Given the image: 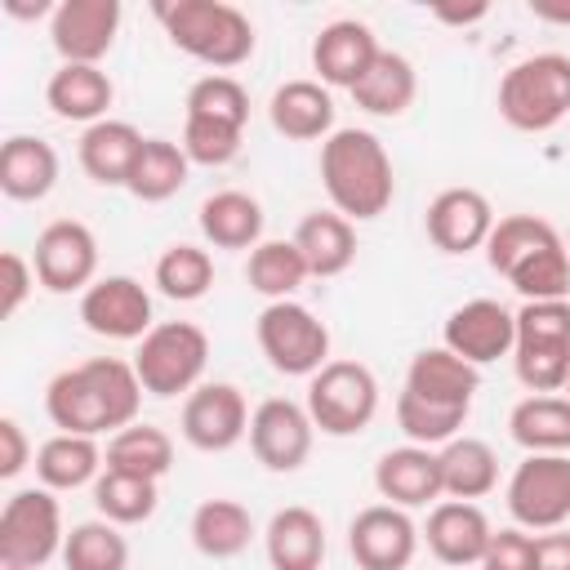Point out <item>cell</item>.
Returning a JSON list of instances; mask_svg holds the SVG:
<instances>
[{"label":"cell","instance_id":"6da1fadb","mask_svg":"<svg viewBox=\"0 0 570 570\" xmlns=\"http://www.w3.org/2000/svg\"><path fill=\"white\" fill-rule=\"evenodd\" d=\"M142 383L134 361L120 356H89L80 365H67L45 387V414L58 432L102 436L138 423Z\"/></svg>","mask_w":570,"mask_h":570},{"label":"cell","instance_id":"7a4b0ae2","mask_svg":"<svg viewBox=\"0 0 570 570\" xmlns=\"http://www.w3.org/2000/svg\"><path fill=\"white\" fill-rule=\"evenodd\" d=\"M485 263L525 303L570 298V249L566 236L539 214H503L485 240Z\"/></svg>","mask_w":570,"mask_h":570},{"label":"cell","instance_id":"3957f363","mask_svg":"<svg viewBox=\"0 0 570 570\" xmlns=\"http://www.w3.org/2000/svg\"><path fill=\"white\" fill-rule=\"evenodd\" d=\"M321 183H325L330 205L352 223L379 218L396 196L387 147L379 142V134L356 129V125L334 129L321 142Z\"/></svg>","mask_w":570,"mask_h":570},{"label":"cell","instance_id":"277c9868","mask_svg":"<svg viewBox=\"0 0 570 570\" xmlns=\"http://www.w3.org/2000/svg\"><path fill=\"white\" fill-rule=\"evenodd\" d=\"M151 9L174 49H183L187 58H196L223 76L232 67L249 62V53L258 45L249 13L227 0H156Z\"/></svg>","mask_w":570,"mask_h":570},{"label":"cell","instance_id":"5b68a950","mask_svg":"<svg viewBox=\"0 0 570 570\" xmlns=\"http://www.w3.org/2000/svg\"><path fill=\"white\" fill-rule=\"evenodd\" d=\"M499 116L521 134H548L570 116V53H530L499 80Z\"/></svg>","mask_w":570,"mask_h":570},{"label":"cell","instance_id":"8992f818","mask_svg":"<svg viewBox=\"0 0 570 570\" xmlns=\"http://www.w3.org/2000/svg\"><path fill=\"white\" fill-rule=\"evenodd\" d=\"M512 370H517L521 387L534 396L566 392V383H570V298L521 303Z\"/></svg>","mask_w":570,"mask_h":570},{"label":"cell","instance_id":"52a82bcc","mask_svg":"<svg viewBox=\"0 0 570 570\" xmlns=\"http://www.w3.org/2000/svg\"><path fill=\"white\" fill-rule=\"evenodd\" d=\"M209 365V334L191 321H160L134 352V370L147 396L196 392Z\"/></svg>","mask_w":570,"mask_h":570},{"label":"cell","instance_id":"ba28073f","mask_svg":"<svg viewBox=\"0 0 570 570\" xmlns=\"http://www.w3.org/2000/svg\"><path fill=\"white\" fill-rule=\"evenodd\" d=\"M307 414L325 436H356L379 414V379L361 361H330L307 379Z\"/></svg>","mask_w":570,"mask_h":570},{"label":"cell","instance_id":"9c48e42d","mask_svg":"<svg viewBox=\"0 0 570 570\" xmlns=\"http://www.w3.org/2000/svg\"><path fill=\"white\" fill-rule=\"evenodd\" d=\"M254 338H258V347L276 374L312 379L321 365H330V330L298 298L267 303L254 321Z\"/></svg>","mask_w":570,"mask_h":570},{"label":"cell","instance_id":"30bf717a","mask_svg":"<svg viewBox=\"0 0 570 570\" xmlns=\"http://www.w3.org/2000/svg\"><path fill=\"white\" fill-rule=\"evenodd\" d=\"M67 530H62V508L53 490L31 485L13 490L0 508V566H27L40 570L53 557H62Z\"/></svg>","mask_w":570,"mask_h":570},{"label":"cell","instance_id":"8fae6325","mask_svg":"<svg viewBox=\"0 0 570 570\" xmlns=\"http://www.w3.org/2000/svg\"><path fill=\"white\" fill-rule=\"evenodd\" d=\"M503 503L521 530H561L570 521V454H525L503 485Z\"/></svg>","mask_w":570,"mask_h":570},{"label":"cell","instance_id":"7c38bea8","mask_svg":"<svg viewBox=\"0 0 570 570\" xmlns=\"http://www.w3.org/2000/svg\"><path fill=\"white\" fill-rule=\"evenodd\" d=\"M31 267L49 294H85L98 281V236L80 218H53L36 236Z\"/></svg>","mask_w":570,"mask_h":570},{"label":"cell","instance_id":"4fadbf2b","mask_svg":"<svg viewBox=\"0 0 570 570\" xmlns=\"http://www.w3.org/2000/svg\"><path fill=\"white\" fill-rule=\"evenodd\" d=\"M423 530L396 503H370L347 525V552L356 570H410Z\"/></svg>","mask_w":570,"mask_h":570},{"label":"cell","instance_id":"5bb4252c","mask_svg":"<svg viewBox=\"0 0 570 570\" xmlns=\"http://www.w3.org/2000/svg\"><path fill=\"white\" fill-rule=\"evenodd\" d=\"M312 441H316V423L307 405L289 396H267L249 414V450L267 472H298L312 454Z\"/></svg>","mask_w":570,"mask_h":570},{"label":"cell","instance_id":"9a60e30c","mask_svg":"<svg viewBox=\"0 0 570 570\" xmlns=\"http://www.w3.org/2000/svg\"><path fill=\"white\" fill-rule=\"evenodd\" d=\"M80 321L98 338L116 343H142L151 334V294L134 276H98L80 294Z\"/></svg>","mask_w":570,"mask_h":570},{"label":"cell","instance_id":"2e32d148","mask_svg":"<svg viewBox=\"0 0 570 570\" xmlns=\"http://www.w3.org/2000/svg\"><path fill=\"white\" fill-rule=\"evenodd\" d=\"M183 441L200 454H223L249 436V405L236 383H200L183 401Z\"/></svg>","mask_w":570,"mask_h":570},{"label":"cell","instance_id":"e0dca14e","mask_svg":"<svg viewBox=\"0 0 570 570\" xmlns=\"http://www.w3.org/2000/svg\"><path fill=\"white\" fill-rule=\"evenodd\" d=\"M120 18H125L120 0H62L49 13V40L62 62L98 67L120 36Z\"/></svg>","mask_w":570,"mask_h":570},{"label":"cell","instance_id":"ac0fdd59","mask_svg":"<svg viewBox=\"0 0 570 570\" xmlns=\"http://www.w3.org/2000/svg\"><path fill=\"white\" fill-rule=\"evenodd\" d=\"M441 347L463 356L468 365H490L499 356H512L517 347V312H508L499 298H468L445 316Z\"/></svg>","mask_w":570,"mask_h":570},{"label":"cell","instance_id":"d6986e66","mask_svg":"<svg viewBox=\"0 0 570 570\" xmlns=\"http://www.w3.org/2000/svg\"><path fill=\"white\" fill-rule=\"evenodd\" d=\"M494 223H499V214H494V205L485 200V191H476V187H445V191L432 196V205H428V214H423L428 240H432L441 254H472V249H485Z\"/></svg>","mask_w":570,"mask_h":570},{"label":"cell","instance_id":"ffe728a7","mask_svg":"<svg viewBox=\"0 0 570 570\" xmlns=\"http://www.w3.org/2000/svg\"><path fill=\"white\" fill-rule=\"evenodd\" d=\"M490 534H494L490 517L481 512V503H468V499H441V503H432L428 525H423L428 552L441 566H454V570L481 566V557L490 548Z\"/></svg>","mask_w":570,"mask_h":570},{"label":"cell","instance_id":"44dd1931","mask_svg":"<svg viewBox=\"0 0 570 570\" xmlns=\"http://www.w3.org/2000/svg\"><path fill=\"white\" fill-rule=\"evenodd\" d=\"M476 387H481V370L468 365L463 356H454L450 347H423V352H414L410 356V370H405V383H401L405 396L428 401V405H441V410H463V414H472Z\"/></svg>","mask_w":570,"mask_h":570},{"label":"cell","instance_id":"7402d4cb","mask_svg":"<svg viewBox=\"0 0 570 570\" xmlns=\"http://www.w3.org/2000/svg\"><path fill=\"white\" fill-rule=\"evenodd\" d=\"M374 490L383 503H396V508H428V503H441L445 485H441V454L428 450V445H396V450H383L379 463H374Z\"/></svg>","mask_w":570,"mask_h":570},{"label":"cell","instance_id":"603a6c76","mask_svg":"<svg viewBox=\"0 0 570 570\" xmlns=\"http://www.w3.org/2000/svg\"><path fill=\"white\" fill-rule=\"evenodd\" d=\"M379 40H374V31L365 27V22H356V18H334V22H325L321 31H316V40H312V71H316V80L325 85V89H347L352 94V85L370 71V62L379 58Z\"/></svg>","mask_w":570,"mask_h":570},{"label":"cell","instance_id":"cb8c5ba5","mask_svg":"<svg viewBox=\"0 0 570 570\" xmlns=\"http://www.w3.org/2000/svg\"><path fill=\"white\" fill-rule=\"evenodd\" d=\"M267 120L289 142H325L334 134V98L321 80H285L267 98Z\"/></svg>","mask_w":570,"mask_h":570},{"label":"cell","instance_id":"d4e9b609","mask_svg":"<svg viewBox=\"0 0 570 570\" xmlns=\"http://www.w3.org/2000/svg\"><path fill=\"white\" fill-rule=\"evenodd\" d=\"M263 548H267L272 570H321V561H325V521L303 503L276 508L267 530H263Z\"/></svg>","mask_w":570,"mask_h":570},{"label":"cell","instance_id":"484cf974","mask_svg":"<svg viewBox=\"0 0 570 570\" xmlns=\"http://www.w3.org/2000/svg\"><path fill=\"white\" fill-rule=\"evenodd\" d=\"M45 102L53 116L62 120H80L85 129L107 120L111 102H116V85L102 67H89V62H62L49 85H45Z\"/></svg>","mask_w":570,"mask_h":570},{"label":"cell","instance_id":"4316f807","mask_svg":"<svg viewBox=\"0 0 570 570\" xmlns=\"http://www.w3.org/2000/svg\"><path fill=\"white\" fill-rule=\"evenodd\" d=\"M142 134L129 125V120H98V125H89L85 134H80V147H76V156H80V169L98 183V187H125L129 183V169H134V160H138V151H142Z\"/></svg>","mask_w":570,"mask_h":570},{"label":"cell","instance_id":"83f0119b","mask_svg":"<svg viewBox=\"0 0 570 570\" xmlns=\"http://www.w3.org/2000/svg\"><path fill=\"white\" fill-rule=\"evenodd\" d=\"M312 276H343L356 263V227L338 209H312L289 236Z\"/></svg>","mask_w":570,"mask_h":570},{"label":"cell","instance_id":"f1b7e54d","mask_svg":"<svg viewBox=\"0 0 570 570\" xmlns=\"http://www.w3.org/2000/svg\"><path fill=\"white\" fill-rule=\"evenodd\" d=\"M58 183V151L36 134H13L0 147V191L9 200H45Z\"/></svg>","mask_w":570,"mask_h":570},{"label":"cell","instance_id":"f546056e","mask_svg":"<svg viewBox=\"0 0 570 570\" xmlns=\"http://www.w3.org/2000/svg\"><path fill=\"white\" fill-rule=\"evenodd\" d=\"M107 468V450L98 445V436H80V432H53L40 450H36V476L45 490H80L94 485Z\"/></svg>","mask_w":570,"mask_h":570},{"label":"cell","instance_id":"4dcf8cb0","mask_svg":"<svg viewBox=\"0 0 570 570\" xmlns=\"http://www.w3.org/2000/svg\"><path fill=\"white\" fill-rule=\"evenodd\" d=\"M196 223H200V236L214 249H254V245H263V205L249 191L223 187V191L205 196Z\"/></svg>","mask_w":570,"mask_h":570},{"label":"cell","instance_id":"1f68e13d","mask_svg":"<svg viewBox=\"0 0 570 570\" xmlns=\"http://www.w3.org/2000/svg\"><path fill=\"white\" fill-rule=\"evenodd\" d=\"M508 436L525 454H570V396H521L508 414Z\"/></svg>","mask_w":570,"mask_h":570},{"label":"cell","instance_id":"d6a6232c","mask_svg":"<svg viewBox=\"0 0 570 570\" xmlns=\"http://www.w3.org/2000/svg\"><path fill=\"white\" fill-rule=\"evenodd\" d=\"M352 98L370 116H387V120L392 116H405L414 107V98H419V71H414V62L405 53L379 49V58L370 62V71L352 85Z\"/></svg>","mask_w":570,"mask_h":570},{"label":"cell","instance_id":"836d02e7","mask_svg":"<svg viewBox=\"0 0 570 570\" xmlns=\"http://www.w3.org/2000/svg\"><path fill=\"white\" fill-rule=\"evenodd\" d=\"M441 485H445V499H485L494 485H499V454L490 441L481 436H454L445 441L441 450Z\"/></svg>","mask_w":570,"mask_h":570},{"label":"cell","instance_id":"e575fe53","mask_svg":"<svg viewBox=\"0 0 570 570\" xmlns=\"http://www.w3.org/2000/svg\"><path fill=\"white\" fill-rule=\"evenodd\" d=\"M254 534H258V530H254V517H249V508L236 503V499H205V503L191 512V543H196V552L209 557V561H232V557H240Z\"/></svg>","mask_w":570,"mask_h":570},{"label":"cell","instance_id":"d590c367","mask_svg":"<svg viewBox=\"0 0 570 570\" xmlns=\"http://www.w3.org/2000/svg\"><path fill=\"white\" fill-rule=\"evenodd\" d=\"M187 174H191V160H187L183 142H174V138H147L142 151H138V160H134V169H129L125 191L138 196L142 205H160V200H169V196L183 191Z\"/></svg>","mask_w":570,"mask_h":570},{"label":"cell","instance_id":"8d00e7d4","mask_svg":"<svg viewBox=\"0 0 570 570\" xmlns=\"http://www.w3.org/2000/svg\"><path fill=\"white\" fill-rule=\"evenodd\" d=\"M169 468H174V441H169L165 428L129 423V428L111 432V441H107V472L160 481Z\"/></svg>","mask_w":570,"mask_h":570},{"label":"cell","instance_id":"74e56055","mask_svg":"<svg viewBox=\"0 0 570 570\" xmlns=\"http://www.w3.org/2000/svg\"><path fill=\"white\" fill-rule=\"evenodd\" d=\"M307 263L298 254L294 240H263L249 249V263H245V281L254 294H263L267 303H281V298H294V289L307 281Z\"/></svg>","mask_w":570,"mask_h":570},{"label":"cell","instance_id":"f35d334b","mask_svg":"<svg viewBox=\"0 0 570 570\" xmlns=\"http://www.w3.org/2000/svg\"><path fill=\"white\" fill-rule=\"evenodd\" d=\"M94 508L111 525H142L160 508V481H142V476L102 468V476L94 481Z\"/></svg>","mask_w":570,"mask_h":570},{"label":"cell","instance_id":"ab89813d","mask_svg":"<svg viewBox=\"0 0 570 570\" xmlns=\"http://www.w3.org/2000/svg\"><path fill=\"white\" fill-rule=\"evenodd\" d=\"M62 566L67 570H129V539L120 534V525L102 517L76 521L62 543Z\"/></svg>","mask_w":570,"mask_h":570},{"label":"cell","instance_id":"60d3db41","mask_svg":"<svg viewBox=\"0 0 570 570\" xmlns=\"http://www.w3.org/2000/svg\"><path fill=\"white\" fill-rule=\"evenodd\" d=\"M151 281H156V289H160L165 298H174V303H196V298H205L209 285H214V258H209V249L178 240V245H169V249L156 258Z\"/></svg>","mask_w":570,"mask_h":570},{"label":"cell","instance_id":"b9f144b4","mask_svg":"<svg viewBox=\"0 0 570 570\" xmlns=\"http://www.w3.org/2000/svg\"><path fill=\"white\" fill-rule=\"evenodd\" d=\"M187 111L183 116H196V120H218V125H232V129H245L249 120V94L236 76H223V71H209L200 76L191 89H187Z\"/></svg>","mask_w":570,"mask_h":570},{"label":"cell","instance_id":"7bdbcfd3","mask_svg":"<svg viewBox=\"0 0 570 570\" xmlns=\"http://www.w3.org/2000/svg\"><path fill=\"white\" fill-rule=\"evenodd\" d=\"M240 138L245 129H232V125H218V120H196V116H183V151L191 165H205V169H218V165H232L240 156Z\"/></svg>","mask_w":570,"mask_h":570},{"label":"cell","instance_id":"ee69618b","mask_svg":"<svg viewBox=\"0 0 570 570\" xmlns=\"http://www.w3.org/2000/svg\"><path fill=\"white\" fill-rule=\"evenodd\" d=\"M481 570H534V534L521 525H503L490 534Z\"/></svg>","mask_w":570,"mask_h":570},{"label":"cell","instance_id":"f6af8a7d","mask_svg":"<svg viewBox=\"0 0 570 570\" xmlns=\"http://www.w3.org/2000/svg\"><path fill=\"white\" fill-rule=\"evenodd\" d=\"M31 289H36V267H31V258H22L18 249H4V254H0V316H4V321L18 316Z\"/></svg>","mask_w":570,"mask_h":570},{"label":"cell","instance_id":"bcb514c9","mask_svg":"<svg viewBox=\"0 0 570 570\" xmlns=\"http://www.w3.org/2000/svg\"><path fill=\"white\" fill-rule=\"evenodd\" d=\"M31 463V441L18 419H0V476L13 481Z\"/></svg>","mask_w":570,"mask_h":570},{"label":"cell","instance_id":"7dc6e473","mask_svg":"<svg viewBox=\"0 0 570 570\" xmlns=\"http://www.w3.org/2000/svg\"><path fill=\"white\" fill-rule=\"evenodd\" d=\"M534 570H570V530L534 534Z\"/></svg>","mask_w":570,"mask_h":570},{"label":"cell","instance_id":"c3c4849f","mask_svg":"<svg viewBox=\"0 0 570 570\" xmlns=\"http://www.w3.org/2000/svg\"><path fill=\"white\" fill-rule=\"evenodd\" d=\"M485 13H490L485 0H472V4H432V18H436V22H450V27H472V22H481Z\"/></svg>","mask_w":570,"mask_h":570},{"label":"cell","instance_id":"681fc988","mask_svg":"<svg viewBox=\"0 0 570 570\" xmlns=\"http://www.w3.org/2000/svg\"><path fill=\"white\" fill-rule=\"evenodd\" d=\"M530 13H534L539 22L570 27V0H530Z\"/></svg>","mask_w":570,"mask_h":570},{"label":"cell","instance_id":"f907efd6","mask_svg":"<svg viewBox=\"0 0 570 570\" xmlns=\"http://www.w3.org/2000/svg\"><path fill=\"white\" fill-rule=\"evenodd\" d=\"M4 9H9L13 18H40V13H53L58 4H40V0H36V4H22V0H4Z\"/></svg>","mask_w":570,"mask_h":570},{"label":"cell","instance_id":"816d5d0a","mask_svg":"<svg viewBox=\"0 0 570 570\" xmlns=\"http://www.w3.org/2000/svg\"><path fill=\"white\" fill-rule=\"evenodd\" d=\"M0 570H27V566H0Z\"/></svg>","mask_w":570,"mask_h":570},{"label":"cell","instance_id":"f5cc1de1","mask_svg":"<svg viewBox=\"0 0 570 570\" xmlns=\"http://www.w3.org/2000/svg\"><path fill=\"white\" fill-rule=\"evenodd\" d=\"M561 396H570V383H566V392H561Z\"/></svg>","mask_w":570,"mask_h":570},{"label":"cell","instance_id":"db71d44e","mask_svg":"<svg viewBox=\"0 0 570 570\" xmlns=\"http://www.w3.org/2000/svg\"><path fill=\"white\" fill-rule=\"evenodd\" d=\"M566 249H570V236H566Z\"/></svg>","mask_w":570,"mask_h":570}]
</instances>
